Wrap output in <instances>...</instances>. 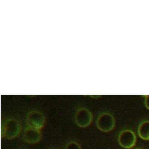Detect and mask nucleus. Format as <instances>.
<instances>
[{
	"mask_svg": "<svg viewBox=\"0 0 149 149\" xmlns=\"http://www.w3.org/2000/svg\"><path fill=\"white\" fill-rule=\"evenodd\" d=\"M21 132L20 123L15 119H8L2 126V137L12 140L17 137Z\"/></svg>",
	"mask_w": 149,
	"mask_h": 149,
	"instance_id": "nucleus-1",
	"label": "nucleus"
},
{
	"mask_svg": "<svg viewBox=\"0 0 149 149\" xmlns=\"http://www.w3.org/2000/svg\"><path fill=\"white\" fill-rule=\"evenodd\" d=\"M115 121L113 116L109 113L104 112L99 115L96 121L97 128L102 132H109L115 127Z\"/></svg>",
	"mask_w": 149,
	"mask_h": 149,
	"instance_id": "nucleus-2",
	"label": "nucleus"
},
{
	"mask_svg": "<svg viewBox=\"0 0 149 149\" xmlns=\"http://www.w3.org/2000/svg\"><path fill=\"white\" fill-rule=\"evenodd\" d=\"M45 118L44 115L37 111L30 112L26 116V123L29 127L40 130L45 125Z\"/></svg>",
	"mask_w": 149,
	"mask_h": 149,
	"instance_id": "nucleus-3",
	"label": "nucleus"
},
{
	"mask_svg": "<svg viewBox=\"0 0 149 149\" xmlns=\"http://www.w3.org/2000/svg\"><path fill=\"white\" fill-rule=\"evenodd\" d=\"M74 118L76 123L78 126L86 127L91 124L93 116L89 110L84 108H81L76 111Z\"/></svg>",
	"mask_w": 149,
	"mask_h": 149,
	"instance_id": "nucleus-4",
	"label": "nucleus"
},
{
	"mask_svg": "<svg viewBox=\"0 0 149 149\" xmlns=\"http://www.w3.org/2000/svg\"><path fill=\"white\" fill-rule=\"evenodd\" d=\"M136 136L133 132L130 130H124L122 131L118 136L119 145L125 148H130L136 143Z\"/></svg>",
	"mask_w": 149,
	"mask_h": 149,
	"instance_id": "nucleus-5",
	"label": "nucleus"
},
{
	"mask_svg": "<svg viewBox=\"0 0 149 149\" xmlns=\"http://www.w3.org/2000/svg\"><path fill=\"white\" fill-rule=\"evenodd\" d=\"M42 139V133L38 129L28 127L25 129L23 134V140L27 143L35 144L38 143Z\"/></svg>",
	"mask_w": 149,
	"mask_h": 149,
	"instance_id": "nucleus-6",
	"label": "nucleus"
},
{
	"mask_svg": "<svg viewBox=\"0 0 149 149\" xmlns=\"http://www.w3.org/2000/svg\"><path fill=\"white\" fill-rule=\"evenodd\" d=\"M138 133L141 139L144 140L149 139V120L144 121L139 125Z\"/></svg>",
	"mask_w": 149,
	"mask_h": 149,
	"instance_id": "nucleus-7",
	"label": "nucleus"
},
{
	"mask_svg": "<svg viewBox=\"0 0 149 149\" xmlns=\"http://www.w3.org/2000/svg\"><path fill=\"white\" fill-rule=\"evenodd\" d=\"M65 149H81L80 145L74 141H71L67 143Z\"/></svg>",
	"mask_w": 149,
	"mask_h": 149,
	"instance_id": "nucleus-8",
	"label": "nucleus"
},
{
	"mask_svg": "<svg viewBox=\"0 0 149 149\" xmlns=\"http://www.w3.org/2000/svg\"><path fill=\"white\" fill-rule=\"evenodd\" d=\"M145 104H146V107L149 109V95H147L146 96Z\"/></svg>",
	"mask_w": 149,
	"mask_h": 149,
	"instance_id": "nucleus-9",
	"label": "nucleus"
}]
</instances>
